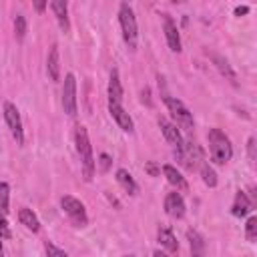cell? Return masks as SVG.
Returning a JSON list of instances; mask_svg holds the SVG:
<instances>
[{"mask_svg":"<svg viewBox=\"0 0 257 257\" xmlns=\"http://www.w3.org/2000/svg\"><path fill=\"white\" fill-rule=\"evenodd\" d=\"M74 145H76V153H78V159H80L82 177H84V181H92L94 171H96V163H94V157H92V145H90L86 126L76 124V128H74Z\"/></svg>","mask_w":257,"mask_h":257,"instance_id":"6da1fadb","label":"cell"},{"mask_svg":"<svg viewBox=\"0 0 257 257\" xmlns=\"http://www.w3.org/2000/svg\"><path fill=\"white\" fill-rule=\"evenodd\" d=\"M118 24H120V32H122V38H124V44L128 46V50H137L139 26H137L135 10L128 2L118 4Z\"/></svg>","mask_w":257,"mask_h":257,"instance_id":"7a4b0ae2","label":"cell"},{"mask_svg":"<svg viewBox=\"0 0 257 257\" xmlns=\"http://www.w3.org/2000/svg\"><path fill=\"white\" fill-rule=\"evenodd\" d=\"M209 153H211V159L217 163V165H227L233 157V147H231V141L229 137L221 131V128H209Z\"/></svg>","mask_w":257,"mask_h":257,"instance_id":"3957f363","label":"cell"},{"mask_svg":"<svg viewBox=\"0 0 257 257\" xmlns=\"http://www.w3.org/2000/svg\"><path fill=\"white\" fill-rule=\"evenodd\" d=\"M163 100H165V104H167V110L171 112V116H173V124L181 131H187V133H191L193 128H195V120H193V112L189 110V106L183 102V100H179L177 96H171V94H163Z\"/></svg>","mask_w":257,"mask_h":257,"instance_id":"277c9868","label":"cell"},{"mask_svg":"<svg viewBox=\"0 0 257 257\" xmlns=\"http://www.w3.org/2000/svg\"><path fill=\"white\" fill-rule=\"evenodd\" d=\"M60 207H62V211L66 213V217L72 221L74 227H86V225H88V215H86L84 203L78 201L76 197L64 195V197L60 199Z\"/></svg>","mask_w":257,"mask_h":257,"instance_id":"5b68a950","label":"cell"},{"mask_svg":"<svg viewBox=\"0 0 257 257\" xmlns=\"http://www.w3.org/2000/svg\"><path fill=\"white\" fill-rule=\"evenodd\" d=\"M62 108L68 116H76L78 104H76V78L72 72H68L64 76L62 82Z\"/></svg>","mask_w":257,"mask_h":257,"instance_id":"8992f818","label":"cell"},{"mask_svg":"<svg viewBox=\"0 0 257 257\" xmlns=\"http://www.w3.org/2000/svg\"><path fill=\"white\" fill-rule=\"evenodd\" d=\"M4 120H6L8 128H10V133H12L14 141H16L18 145H22V143H24L22 118H20V112H18L16 104H12L10 100H6V102H4Z\"/></svg>","mask_w":257,"mask_h":257,"instance_id":"52a82bcc","label":"cell"},{"mask_svg":"<svg viewBox=\"0 0 257 257\" xmlns=\"http://www.w3.org/2000/svg\"><path fill=\"white\" fill-rule=\"evenodd\" d=\"M159 126H161V131H163V135H165L167 143L173 147L175 155H179V153L183 151V143H185V139H183L181 131H179L171 120H167V118H163V116L159 118Z\"/></svg>","mask_w":257,"mask_h":257,"instance_id":"ba28073f","label":"cell"},{"mask_svg":"<svg viewBox=\"0 0 257 257\" xmlns=\"http://www.w3.org/2000/svg\"><path fill=\"white\" fill-rule=\"evenodd\" d=\"M165 211H167V215H171L173 219H183L185 213H187V205H185L183 195L177 193V191L167 193V197H165Z\"/></svg>","mask_w":257,"mask_h":257,"instance_id":"9c48e42d","label":"cell"},{"mask_svg":"<svg viewBox=\"0 0 257 257\" xmlns=\"http://www.w3.org/2000/svg\"><path fill=\"white\" fill-rule=\"evenodd\" d=\"M163 30H165V38H167V44L173 52H181V34H179V28H177V22L165 14L163 18Z\"/></svg>","mask_w":257,"mask_h":257,"instance_id":"30bf717a","label":"cell"},{"mask_svg":"<svg viewBox=\"0 0 257 257\" xmlns=\"http://www.w3.org/2000/svg\"><path fill=\"white\" fill-rule=\"evenodd\" d=\"M108 112H110V116L114 118V122H116L124 133H133V131H135V122H133L131 114L122 108V104L108 102Z\"/></svg>","mask_w":257,"mask_h":257,"instance_id":"8fae6325","label":"cell"},{"mask_svg":"<svg viewBox=\"0 0 257 257\" xmlns=\"http://www.w3.org/2000/svg\"><path fill=\"white\" fill-rule=\"evenodd\" d=\"M50 8L58 20V26L62 28V32H68L70 30V22H68V4L64 0H52L50 2Z\"/></svg>","mask_w":257,"mask_h":257,"instance_id":"7c38bea8","label":"cell"},{"mask_svg":"<svg viewBox=\"0 0 257 257\" xmlns=\"http://www.w3.org/2000/svg\"><path fill=\"white\" fill-rule=\"evenodd\" d=\"M209 56H211V60H213V64L217 66V70L227 78V80H231L233 84H237V74H235V70L231 68V64H229V60L225 58V56H221V54H217V52H207Z\"/></svg>","mask_w":257,"mask_h":257,"instance_id":"4fadbf2b","label":"cell"},{"mask_svg":"<svg viewBox=\"0 0 257 257\" xmlns=\"http://www.w3.org/2000/svg\"><path fill=\"white\" fill-rule=\"evenodd\" d=\"M108 102L122 104V84H120L116 68L110 70V78H108Z\"/></svg>","mask_w":257,"mask_h":257,"instance_id":"5bb4252c","label":"cell"},{"mask_svg":"<svg viewBox=\"0 0 257 257\" xmlns=\"http://www.w3.org/2000/svg\"><path fill=\"white\" fill-rule=\"evenodd\" d=\"M251 211H253V203H251V199L247 197V193L237 191L235 201H233V207H231V213H233L235 217H245V215L251 213Z\"/></svg>","mask_w":257,"mask_h":257,"instance_id":"9a60e30c","label":"cell"},{"mask_svg":"<svg viewBox=\"0 0 257 257\" xmlns=\"http://www.w3.org/2000/svg\"><path fill=\"white\" fill-rule=\"evenodd\" d=\"M18 221H20L28 231H32V233H38V231H40V221H38L36 213H34L32 209H28V207L18 209Z\"/></svg>","mask_w":257,"mask_h":257,"instance_id":"2e32d148","label":"cell"},{"mask_svg":"<svg viewBox=\"0 0 257 257\" xmlns=\"http://www.w3.org/2000/svg\"><path fill=\"white\" fill-rule=\"evenodd\" d=\"M114 177H116V183H118L128 195H137V193H139V185H137V181L133 179V175H131L126 169H116Z\"/></svg>","mask_w":257,"mask_h":257,"instance_id":"e0dca14e","label":"cell"},{"mask_svg":"<svg viewBox=\"0 0 257 257\" xmlns=\"http://www.w3.org/2000/svg\"><path fill=\"white\" fill-rule=\"evenodd\" d=\"M46 70H48V76L52 80H60V56H58V48L56 46H50V50H48Z\"/></svg>","mask_w":257,"mask_h":257,"instance_id":"ac0fdd59","label":"cell"},{"mask_svg":"<svg viewBox=\"0 0 257 257\" xmlns=\"http://www.w3.org/2000/svg\"><path fill=\"white\" fill-rule=\"evenodd\" d=\"M163 175L167 177V181L173 185V187H177V191H187V181H185V177L173 167V165H163Z\"/></svg>","mask_w":257,"mask_h":257,"instance_id":"d6986e66","label":"cell"},{"mask_svg":"<svg viewBox=\"0 0 257 257\" xmlns=\"http://www.w3.org/2000/svg\"><path fill=\"white\" fill-rule=\"evenodd\" d=\"M157 239H159V243H161L167 251H171V253H175V251L179 249V241H177V237L173 235V231H171L169 227H159Z\"/></svg>","mask_w":257,"mask_h":257,"instance_id":"ffe728a7","label":"cell"},{"mask_svg":"<svg viewBox=\"0 0 257 257\" xmlns=\"http://www.w3.org/2000/svg\"><path fill=\"white\" fill-rule=\"evenodd\" d=\"M187 239L191 243V257H203L205 255V239L201 237V233L195 229H189Z\"/></svg>","mask_w":257,"mask_h":257,"instance_id":"44dd1931","label":"cell"},{"mask_svg":"<svg viewBox=\"0 0 257 257\" xmlns=\"http://www.w3.org/2000/svg\"><path fill=\"white\" fill-rule=\"evenodd\" d=\"M199 171H201V179H203V183L207 185V187H217V173H215V169L213 167H209L207 163H203L201 167H199Z\"/></svg>","mask_w":257,"mask_h":257,"instance_id":"7402d4cb","label":"cell"},{"mask_svg":"<svg viewBox=\"0 0 257 257\" xmlns=\"http://www.w3.org/2000/svg\"><path fill=\"white\" fill-rule=\"evenodd\" d=\"M8 205H10V185L8 183H0V213L6 217L8 215Z\"/></svg>","mask_w":257,"mask_h":257,"instance_id":"603a6c76","label":"cell"},{"mask_svg":"<svg viewBox=\"0 0 257 257\" xmlns=\"http://www.w3.org/2000/svg\"><path fill=\"white\" fill-rule=\"evenodd\" d=\"M26 30H28V22H26V16H22V14H16V18H14V34H16V38H18V40H24V36H26Z\"/></svg>","mask_w":257,"mask_h":257,"instance_id":"cb8c5ba5","label":"cell"},{"mask_svg":"<svg viewBox=\"0 0 257 257\" xmlns=\"http://www.w3.org/2000/svg\"><path fill=\"white\" fill-rule=\"evenodd\" d=\"M245 237H247V241H255L257 239V217L255 215H251L249 219H247V223H245Z\"/></svg>","mask_w":257,"mask_h":257,"instance_id":"d4e9b609","label":"cell"},{"mask_svg":"<svg viewBox=\"0 0 257 257\" xmlns=\"http://www.w3.org/2000/svg\"><path fill=\"white\" fill-rule=\"evenodd\" d=\"M44 251H46V257H68L66 251L58 249L52 241H46V243H44Z\"/></svg>","mask_w":257,"mask_h":257,"instance_id":"484cf974","label":"cell"},{"mask_svg":"<svg viewBox=\"0 0 257 257\" xmlns=\"http://www.w3.org/2000/svg\"><path fill=\"white\" fill-rule=\"evenodd\" d=\"M96 163H98V171H100V173H106V171L110 169V163H112V161H110V157H108L106 153H100Z\"/></svg>","mask_w":257,"mask_h":257,"instance_id":"4316f807","label":"cell"},{"mask_svg":"<svg viewBox=\"0 0 257 257\" xmlns=\"http://www.w3.org/2000/svg\"><path fill=\"white\" fill-rule=\"evenodd\" d=\"M12 233H10V227H8V221L4 215H0V239H10Z\"/></svg>","mask_w":257,"mask_h":257,"instance_id":"83f0119b","label":"cell"},{"mask_svg":"<svg viewBox=\"0 0 257 257\" xmlns=\"http://www.w3.org/2000/svg\"><path fill=\"white\" fill-rule=\"evenodd\" d=\"M247 151H249V159L255 161V137H249V141H247Z\"/></svg>","mask_w":257,"mask_h":257,"instance_id":"f1b7e54d","label":"cell"},{"mask_svg":"<svg viewBox=\"0 0 257 257\" xmlns=\"http://www.w3.org/2000/svg\"><path fill=\"white\" fill-rule=\"evenodd\" d=\"M145 171H147L149 175H153V177H157V175H159V169H157L153 163H147V165H145Z\"/></svg>","mask_w":257,"mask_h":257,"instance_id":"f546056e","label":"cell"},{"mask_svg":"<svg viewBox=\"0 0 257 257\" xmlns=\"http://www.w3.org/2000/svg\"><path fill=\"white\" fill-rule=\"evenodd\" d=\"M247 12H249V6H237V8H235V14H237V16L247 14Z\"/></svg>","mask_w":257,"mask_h":257,"instance_id":"4dcf8cb0","label":"cell"},{"mask_svg":"<svg viewBox=\"0 0 257 257\" xmlns=\"http://www.w3.org/2000/svg\"><path fill=\"white\" fill-rule=\"evenodd\" d=\"M34 8H36V12H42V10L46 8V2H40V0H38V2H34Z\"/></svg>","mask_w":257,"mask_h":257,"instance_id":"1f68e13d","label":"cell"},{"mask_svg":"<svg viewBox=\"0 0 257 257\" xmlns=\"http://www.w3.org/2000/svg\"><path fill=\"white\" fill-rule=\"evenodd\" d=\"M153 257H167V253H163V251H155Z\"/></svg>","mask_w":257,"mask_h":257,"instance_id":"d6a6232c","label":"cell"},{"mask_svg":"<svg viewBox=\"0 0 257 257\" xmlns=\"http://www.w3.org/2000/svg\"><path fill=\"white\" fill-rule=\"evenodd\" d=\"M0 257H4V247H2V241H0Z\"/></svg>","mask_w":257,"mask_h":257,"instance_id":"836d02e7","label":"cell"},{"mask_svg":"<svg viewBox=\"0 0 257 257\" xmlns=\"http://www.w3.org/2000/svg\"><path fill=\"white\" fill-rule=\"evenodd\" d=\"M124 257H135V255H124Z\"/></svg>","mask_w":257,"mask_h":257,"instance_id":"e575fe53","label":"cell"}]
</instances>
